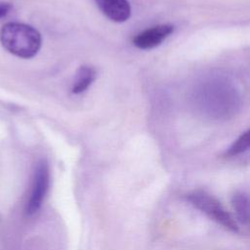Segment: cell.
Returning <instances> with one entry per match:
<instances>
[{
    "mask_svg": "<svg viewBox=\"0 0 250 250\" xmlns=\"http://www.w3.org/2000/svg\"><path fill=\"white\" fill-rule=\"evenodd\" d=\"M231 204L236 219L245 227L250 228V196L249 194L237 191L232 195Z\"/></svg>",
    "mask_w": 250,
    "mask_h": 250,
    "instance_id": "obj_7",
    "label": "cell"
},
{
    "mask_svg": "<svg viewBox=\"0 0 250 250\" xmlns=\"http://www.w3.org/2000/svg\"><path fill=\"white\" fill-rule=\"evenodd\" d=\"M97 77L96 68L91 65H81L76 70L71 87L72 94L78 95L85 92Z\"/></svg>",
    "mask_w": 250,
    "mask_h": 250,
    "instance_id": "obj_6",
    "label": "cell"
},
{
    "mask_svg": "<svg viewBox=\"0 0 250 250\" xmlns=\"http://www.w3.org/2000/svg\"><path fill=\"white\" fill-rule=\"evenodd\" d=\"M174 31V25L169 23L151 26L138 33L133 38V44L142 50H149L160 45Z\"/></svg>",
    "mask_w": 250,
    "mask_h": 250,
    "instance_id": "obj_4",
    "label": "cell"
},
{
    "mask_svg": "<svg viewBox=\"0 0 250 250\" xmlns=\"http://www.w3.org/2000/svg\"><path fill=\"white\" fill-rule=\"evenodd\" d=\"M250 149V128L241 134L225 151V156L231 157Z\"/></svg>",
    "mask_w": 250,
    "mask_h": 250,
    "instance_id": "obj_8",
    "label": "cell"
},
{
    "mask_svg": "<svg viewBox=\"0 0 250 250\" xmlns=\"http://www.w3.org/2000/svg\"><path fill=\"white\" fill-rule=\"evenodd\" d=\"M187 200L223 228L233 232L239 230L234 218L226 210L221 202L210 193L204 190H194L187 194Z\"/></svg>",
    "mask_w": 250,
    "mask_h": 250,
    "instance_id": "obj_2",
    "label": "cell"
},
{
    "mask_svg": "<svg viewBox=\"0 0 250 250\" xmlns=\"http://www.w3.org/2000/svg\"><path fill=\"white\" fill-rule=\"evenodd\" d=\"M50 186V169L46 160L41 159L34 170L30 196L27 200L25 213L28 216L35 214L41 207Z\"/></svg>",
    "mask_w": 250,
    "mask_h": 250,
    "instance_id": "obj_3",
    "label": "cell"
},
{
    "mask_svg": "<svg viewBox=\"0 0 250 250\" xmlns=\"http://www.w3.org/2000/svg\"><path fill=\"white\" fill-rule=\"evenodd\" d=\"M12 9V5L7 2H0V19L6 17Z\"/></svg>",
    "mask_w": 250,
    "mask_h": 250,
    "instance_id": "obj_9",
    "label": "cell"
},
{
    "mask_svg": "<svg viewBox=\"0 0 250 250\" xmlns=\"http://www.w3.org/2000/svg\"><path fill=\"white\" fill-rule=\"evenodd\" d=\"M1 45L21 59L33 58L41 48L42 38L37 29L21 22H7L0 29Z\"/></svg>",
    "mask_w": 250,
    "mask_h": 250,
    "instance_id": "obj_1",
    "label": "cell"
},
{
    "mask_svg": "<svg viewBox=\"0 0 250 250\" xmlns=\"http://www.w3.org/2000/svg\"><path fill=\"white\" fill-rule=\"evenodd\" d=\"M100 11L110 21L124 22L131 17V5L128 0H95Z\"/></svg>",
    "mask_w": 250,
    "mask_h": 250,
    "instance_id": "obj_5",
    "label": "cell"
}]
</instances>
